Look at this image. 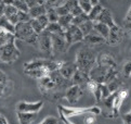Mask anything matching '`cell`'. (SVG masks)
Instances as JSON below:
<instances>
[{
    "label": "cell",
    "instance_id": "obj_8",
    "mask_svg": "<svg viewBox=\"0 0 131 124\" xmlns=\"http://www.w3.org/2000/svg\"><path fill=\"white\" fill-rule=\"evenodd\" d=\"M38 49L45 54H52V38L51 34L43 31L38 35Z\"/></svg>",
    "mask_w": 131,
    "mask_h": 124
},
{
    "label": "cell",
    "instance_id": "obj_17",
    "mask_svg": "<svg viewBox=\"0 0 131 124\" xmlns=\"http://www.w3.org/2000/svg\"><path fill=\"white\" fill-rule=\"evenodd\" d=\"M39 89L43 93H50L55 90V84L52 82V79L50 78V76H45L41 79H39Z\"/></svg>",
    "mask_w": 131,
    "mask_h": 124
},
{
    "label": "cell",
    "instance_id": "obj_29",
    "mask_svg": "<svg viewBox=\"0 0 131 124\" xmlns=\"http://www.w3.org/2000/svg\"><path fill=\"white\" fill-rule=\"evenodd\" d=\"M0 28H2V30H6L8 32L12 33L13 35H14V33H15V26L12 25L4 16L0 17Z\"/></svg>",
    "mask_w": 131,
    "mask_h": 124
},
{
    "label": "cell",
    "instance_id": "obj_33",
    "mask_svg": "<svg viewBox=\"0 0 131 124\" xmlns=\"http://www.w3.org/2000/svg\"><path fill=\"white\" fill-rule=\"evenodd\" d=\"M89 20V17H88V15L87 14H85V13H82V14H80V15H78V16H75V17H73V21H72V25H75V26H80L82 23H85L86 21H88Z\"/></svg>",
    "mask_w": 131,
    "mask_h": 124
},
{
    "label": "cell",
    "instance_id": "obj_42",
    "mask_svg": "<svg viewBox=\"0 0 131 124\" xmlns=\"http://www.w3.org/2000/svg\"><path fill=\"white\" fill-rule=\"evenodd\" d=\"M123 121L125 124H131V112L126 113L123 116Z\"/></svg>",
    "mask_w": 131,
    "mask_h": 124
},
{
    "label": "cell",
    "instance_id": "obj_26",
    "mask_svg": "<svg viewBox=\"0 0 131 124\" xmlns=\"http://www.w3.org/2000/svg\"><path fill=\"white\" fill-rule=\"evenodd\" d=\"M9 3L12 4L14 8H16L17 11L28 12V10H29V8L27 7L26 0H14V1H9Z\"/></svg>",
    "mask_w": 131,
    "mask_h": 124
},
{
    "label": "cell",
    "instance_id": "obj_6",
    "mask_svg": "<svg viewBox=\"0 0 131 124\" xmlns=\"http://www.w3.org/2000/svg\"><path fill=\"white\" fill-rule=\"evenodd\" d=\"M43 107V101H20L16 103V112H25V113H38Z\"/></svg>",
    "mask_w": 131,
    "mask_h": 124
},
{
    "label": "cell",
    "instance_id": "obj_19",
    "mask_svg": "<svg viewBox=\"0 0 131 124\" xmlns=\"http://www.w3.org/2000/svg\"><path fill=\"white\" fill-rule=\"evenodd\" d=\"M43 3H40V4H38V6H36L34 8H30L28 10V14L30 16V20H31V19H38L39 16L45 15V14L47 13Z\"/></svg>",
    "mask_w": 131,
    "mask_h": 124
},
{
    "label": "cell",
    "instance_id": "obj_9",
    "mask_svg": "<svg viewBox=\"0 0 131 124\" xmlns=\"http://www.w3.org/2000/svg\"><path fill=\"white\" fill-rule=\"evenodd\" d=\"M95 64L104 66V68H107V69H116V66H117L116 61L113 58V56L107 54V52H101V54L96 56Z\"/></svg>",
    "mask_w": 131,
    "mask_h": 124
},
{
    "label": "cell",
    "instance_id": "obj_10",
    "mask_svg": "<svg viewBox=\"0 0 131 124\" xmlns=\"http://www.w3.org/2000/svg\"><path fill=\"white\" fill-rule=\"evenodd\" d=\"M52 38V51L53 52H65L67 50L68 46L65 40L64 33L59 35H51Z\"/></svg>",
    "mask_w": 131,
    "mask_h": 124
},
{
    "label": "cell",
    "instance_id": "obj_2",
    "mask_svg": "<svg viewBox=\"0 0 131 124\" xmlns=\"http://www.w3.org/2000/svg\"><path fill=\"white\" fill-rule=\"evenodd\" d=\"M15 39H20L30 46L38 48V35L31 28L29 22L27 23H18L15 25Z\"/></svg>",
    "mask_w": 131,
    "mask_h": 124
},
{
    "label": "cell",
    "instance_id": "obj_23",
    "mask_svg": "<svg viewBox=\"0 0 131 124\" xmlns=\"http://www.w3.org/2000/svg\"><path fill=\"white\" fill-rule=\"evenodd\" d=\"M25 74H27V75L30 76V77H32V78H37L39 81L42 77H45V76H48L49 72L45 69V66H43V68H41V69H37V70H34V71H30V72H27Z\"/></svg>",
    "mask_w": 131,
    "mask_h": 124
},
{
    "label": "cell",
    "instance_id": "obj_47",
    "mask_svg": "<svg viewBox=\"0 0 131 124\" xmlns=\"http://www.w3.org/2000/svg\"><path fill=\"white\" fill-rule=\"evenodd\" d=\"M0 124H9L8 121H7V119L4 118L2 114H0Z\"/></svg>",
    "mask_w": 131,
    "mask_h": 124
},
{
    "label": "cell",
    "instance_id": "obj_1",
    "mask_svg": "<svg viewBox=\"0 0 131 124\" xmlns=\"http://www.w3.org/2000/svg\"><path fill=\"white\" fill-rule=\"evenodd\" d=\"M96 61V56L94 55L90 48H81L79 49L76 55V60H75V64H76L77 69L81 71L83 73L90 72V70L93 68Z\"/></svg>",
    "mask_w": 131,
    "mask_h": 124
},
{
    "label": "cell",
    "instance_id": "obj_15",
    "mask_svg": "<svg viewBox=\"0 0 131 124\" xmlns=\"http://www.w3.org/2000/svg\"><path fill=\"white\" fill-rule=\"evenodd\" d=\"M83 42L87 44L88 46L93 47V46H97V45H103L104 42H106V40L93 30L90 34H88L87 36L83 37Z\"/></svg>",
    "mask_w": 131,
    "mask_h": 124
},
{
    "label": "cell",
    "instance_id": "obj_40",
    "mask_svg": "<svg viewBox=\"0 0 131 124\" xmlns=\"http://www.w3.org/2000/svg\"><path fill=\"white\" fill-rule=\"evenodd\" d=\"M82 13H83V12H82V10L80 9V7L78 6V3L72 9V11H71V14H72V16H73V17L80 15V14H82Z\"/></svg>",
    "mask_w": 131,
    "mask_h": 124
},
{
    "label": "cell",
    "instance_id": "obj_22",
    "mask_svg": "<svg viewBox=\"0 0 131 124\" xmlns=\"http://www.w3.org/2000/svg\"><path fill=\"white\" fill-rule=\"evenodd\" d=\"M72 21H73V16L72 14H67V15H63V16H60L59 17V21H58V24L63 28V31L65 32L67 28L72 25Z\"/></svg>",
    "mask_w": 131,
    "mask_h": 124
},
{
    "label": "cell",
    "instance_id": "obj_36",
    "mask_svg": "<svg viewBox=\"0 0 131 124\" xmlns=\"http://www.w3.org/2000/svg\"><path fill=\"white\" fill-rule=\"evenodd\" d=\"M17 21L18 23H27L30 21V16L28 12H22V11H18L17 12Z\"/></svg>",
    "mask_w": 131,
    "mask_h": 124
},
{
    "label": "cell",
    "instance_id": "obj_18",
    "mask_svg": "<svg viewBox=\"0 0 131 124\" xmlns=\"http://www.w3.org/2000/svg\"><path fill=\"white\" fill-rule=\"evenodd\" d=\"M45 63H46V59H35L29 62H26V63H24V73L43 68Z\"/></svg>",
    "mask_w": 131,
    "mask_h": 124
},
{
    "label": "cell",
    "instance_id": "obj_20",
    "mask_svg": "<svg viewBox=\"0 0 131 124\" xmlns=\"http://www.w3.org/2000/svg\"><path fill=\"white\" fill-rule=\"evenodd\" d=\"M36 113H25V112H17V119L20 124H30L35 121Z\"/></svg>",
    "mask_w": 131,
    "mask_h": 124
},
{
    "label": "cell",
    "instance_id": "obj_48",
    "mask_svg": "<svg viewBox=\"0 0 131 124\" xmlns=\"http://www.w3.org/2000/svg\"><path fill=\"white\" fill-rule=\"evenodd\" d=\"M90 2L92 4V7H94V6H96V4L100 3V1H96V0H90Z\"/></svg>",
    "mask_w": 131,
    "mask_h": 124
},
{
    "label": "cell",
    "instance_id": "obj_38",
    "mask_svg": "<svg viewBox=\"0 0 131 124\" xmlns=\"http://www.w3.org/2000/svg\"><path fill=\"white\" fill-rule=\"evenodd\" d=\"M37 21L39 22V24H40V26L43 28V30H46L47 27H48V25H49V19H48V16H47V14H45V15H41V16H39L38 19H36Z\"/></svg>",
    "mask_w": 131,
    "mask_h": 124
},
{
    "label": "cell",
    "instance_id": "obj_31",
    "mask_svg": "<svg viewBox=\"0 0 131 124\" xmlns=\"http://www.w3.org/2000/svg\"><path fill=\"white\" fill-rule=\"evenodd\" d=\"M46 11H47L46 14H47V16H48L50 23H58L60 16L58 15L55 8H47V9H46Z\"/></svg>",
    "mask_w": 131,
    "mask_h": 124
},
{
    "label": "cell",
    "instance_id": "obj_24",
    "mask_svg": "<svg viewBox=\"0 0 131 124\" xmlns=\"http://www.w3.org/2000/svg\"><path fill=\"white\" fill-rule=\"evenodd\" d=\"M12 90H13V83L10 79L4 84H0V97L9 96Z\"/></svg>",
    "mask_w": 131,
    "mask_h": 124
},
{
    "label": "cell",
    "instance_id": "obj_41",
    "mask_svg": "<svg viewBox=\"0 0 131 124\" xmlns=\"http://www.w3.org/2000/svg\"><path fill=\"white\" fill-rule=\"evenodd\" d=\"M8 81H9V78H8L7 74L0 69V84H4V83H7Z\"/></svg>",
    "mask_w": 131,
    "mask_h": 124
},
{
    "label": "cell",
    "instance_id": "obj_37",
    "mask_svg": "<svg viewBox=\"0 0 131 124\" xmlns=\"http://www.w3.org/2000/svg\"><path fill=\"white\" fill-rule=\"evenodd\" d=\"M100 90H101V95H102V99L103 100L106 99L107 97H110L112 95L106 84H100Z\"/></svg>",
    "mask_w": 131,
    "mask_h": 124
},
{
    "label": "cell",
    "instance_id": "obj_46",
    "mask_svg": "<svg viewBox=\"0 0 131 124\" xmlns=\"http://www.w3.org/2000/svg\"><path fill=\"white\" fill-rule=\"evenodd\" d=\"M4 6H6V3H4V1H1V2H0V17H2V16H3Z\"/></svg>",
    "mask_w": 131,
    "mask_h": 124
},
{
    "label": "cell",
    "instance_id": "obj_16",
    "mask_svg": "<svg viewBox=\"0 0 131 124\" xmlns=\"http://www.w3.org/2000/svg\"><path fill=\"white\" fill-rule=\"evenodd\" d=\"M90 81V77H89V74L88 73H83L81 71L77 70V72L74 74V76L72 77L71 82H72V85H77V86H85L88 84V82Z\"/></svg>",
    "mask_w": 131,
    "mask_h": 124
},
{
    "label": "cell",
    "instance_id": "obj_43",
    "mask_svg": "<svg viewBox=\"0 0 131 124\" xmlns=\"http://www.w3.org/2000/svg\"><path fill=\"white\" fill-rule=\"evenodd\" d=\"M95 123V118L93 116H90V117H87L85 119V124H94Z\"/></svg>",
    "mask_w": 131,
    "mask_h": 124
},
{
    "label": "cell",
    "instance_id": "obj_39",
    "mask_svg": "<svg viewBox=\"0 0 131 124\" xmlns=\"http://www.w3.org/2000/svg\"><path fill=\"white\" fill-rule=\"evenodd\" d=\"M40 124H59V119L55 117H47Z\"/></svg>",
    "mask_w": 131,
    "mask_h": 124
},
{
    "label": "cell",
    "instance_id": "obj_12",
    "mask_svg": "<svg viewBox=\"0 0 131 124\" xmlns=\"http://www.w3.org/2000/svg\"><path fill=\"white\" fill-rule=\"evenodd\" d=\"M83 94V90L80 86H77V85H72L69 88L66 89L65 92V99L67 100L68 102L74 103V102H77L78 99L82 96Z\"/></svg>",
    "mask_w": 131,
    "mask_h": 124
},
{
    "label": "cell",
    "instance_id": "obj_28",
    "mask_svg": "<svg viewBox=\"0 0 131 124\" xmlns=\"http://www.w3.org/2000/svg\"><path fill=\"white\" fill-rule=\"evenodd\" d=\"M93 26H94V22L88 20V21H86L85 23H82V24L79 26V30L81 31L83 36H87L88 34H90V33L93 31Z\"/></svg>",
    "mask_w": 131,
    "mask_h": 124
},
{
    "label": "cell",
    "instance_id": "obj_11",
    "mask_svg": "<svg viewBox=\"0 0 131 124\" xmlns=\"http://www.w3.org/2000/svg\"><path fill=\"white\" fill-rule=\"evenodd\" d=\"M77 70L78 69H77L76 64H75V62H64L63 61L62 65H61L59 69V72L65 79L71 81L74 74L77 72Z\"/></svg>",
    "mask_w": 131,
    "mask_h": 124
},
{
    "label": "cell",
    "instance_id": "obj_34",
    "mask_svg": "<svg viewBox=\"0 0 131 124\" xmlns=\"http://www.w3.org/2000/svg\"><path fill=\"white\" fill-rule=\"evenodd\" d=\"M29 24H30V26H31V28L34 30V32L36 33L37 35H39V34H41L45 30L42 27L40 26V24H39V22L36 20V19H31V20L29 21Z\"/></svg>",
    "mask_w": 131,
    "mask_h": 124
},
{
    "label": "cell",
    "instance_id": "obj_35",
    "mask_svg": "<svg viewBox=\"0 0 131 124\" xmlns=\"http://www.w3.org/2000/svg\"><path fill=\"white\" fill-rule=\"evenodd\" d=\"M121 74L124 76H131V60H127L121 66Z\"/></svg>",
    "mask_w": 131,
    "mask_h": 124
},
{
    "label": "cell",
    "instance_id": "obj_14",
    "mask_svg": "<svg viewBox=\"0 0 131 124\" xmlns=\"http://www.w3.org/2000/svg\"><path fill=\"white\" fill-rule=\"evenodd\" d=\"M94 23H102V24L107 25L110 28H112L114 25H116V23L114 21V17H113V15H112L111 11L108 10V9H106V8H104L102 10V12L100 13V15L96 17V20L94 21Z\"/></svg>",
    "mask_w": 131,
    "mask_h": 124
},
{
    "label": "cell",
    "instance_id": "obj_4",
    "mask_svg": "<svg viewBox=\"0 0 131 124\" xmlns=\"http://www.w3.org/2000/svg\"><path fill=\"white\" fill-rule=\"evenodd\" d=\"M20 56L21 52L17 49L15 41L8 42V44L0 47V61L3 63L11 64L20 58Z\"/></svg>",
    "mask_w": 131,
    "mask_h": 124
},
{
    "label": "cell",
    "instance_id": "obj_30",
    "mask_svg": "<svg viewBox=\"0 0 131 124\" xmlns=\"http://www.w3.org/2000/svg\"><path fill=\"white\" fill-rule=\"evenodd\" d=\"M106 85H107V87H108L111 94H114L119 89L120 85H121V79L119 78V76H116L113 81H111V82L107 83Z\"/></svg>",
    "mask_w": 131,
    "mask_h": 124
},
{
    "label": "cell",
    "instance_id": "obj_45",
    "mask_svg": "<svg viewBox=\"0 0 131 124\" xmlns=\"http://www.w3.org/2000/svg\"><path fill=\"white\" fill-rule=\"evenodd\" d=\"M125 23H131V7L129 9L127 15H126V17H125Z\"/></svg>",
    "mask_w": 131,
    "mask_h": 124
},
{
    "label": "cell",
    "instance_id": "obj_25",
    "mask_svg": "<svg viewBox=\"0 0 131 124\" xmlns=\"http://www.w3.org/2000/svg\"><path fill=\"white\" fill-rule=\"evenodd\" d=\"M46 32H48L51 35H59V34H63L64 31L58 23H49L48 27L45 30Z\"/></svg>",
    "mask_w": 131,
    "mask_h": 124
},
{
    "label": "cell",
    "instance_id": "obj_44",
    "mask_svg": "<svg viewBox=\"0 0 131 124\" xmlns=\"http://www.w3.org/2000/svg\"><path fill=\"white\" fill-rule=\"evenodd\" d=\"M60 119H61V121H62L64 124H74V123H72L71 121H69V119L65 118L63 114H60Z\"/></svg>",
    "mask_w": 131,
    "mask_h": 124
},
{
    "label": "cell",
    "instance_id": "obj_32",
    "mask_svg": "<svg viewBox=\"0 0 131 124\" xmlns=\"http://www.w3.org/2000/svg\"><path fill=\"white\" fill-rule=\"evenodd\" d=\"M78 6L80 7V9L82 10V12L85 13V14H88L91 12V10H92V4H91V2L89 1V0H80V1H78Z\"/></svg>",
    "mask_w": 131,
    "mask_h": 124
},
{
    "label": "cell",
    "instance_id": "obj_3",
    "mask_svg": "<svg viewBox=\"0 0 131 124\" xmlns=\"http://www.w3.org/2000/svg\"><path fill=\"white\" fill-rule=\"evenodd\" d=\"M59 109V113L63 114L65 118H73L76 116H82V114H91V116H100L102 113L101 108L97 106H93V107H88V108H68V107H64L62 104L58 106Z\"/></svg>",
    "mask_w": 131,
    "mask_h": 124
},
{
    "label": "cell",
    "instance_id": "obj_5",
    "mask_svg": "<svg viewBox=\"0 0 131 124\" xmlns=\"http://www.w3.org/2000/svg\"><path fill=\"white\" fill-rule=\"evenodd\" d=\"M64 36H65V40L66 44L69 47L71 45L75 44V42H79V41H83V34L81 31L79 30L78 26L71 25L66 31L64 32Z\"/></svg>",
    "mask_w": 131,
    "mask_h": 124
},
{
    "label": "cell",
    "instance_id": "obj_7",
    "mask_svg": "<svg viewBox=\"0 0 131 124\" xmlns=\"http://www.w3.org/2000/svg\"><path fill=\"white\" fill-rule=\"evenodd\" d=\"M124 37H125V30L121 26H118L116 24L110 30V35L108 38L106 39V42L111 46H116L123 41Z\"/></svg>",
    "mask_w": 131,
    "mask_h": 124
},
{
    "label": "cell",
    "instance_id": "obj_13",
    "mask_svg": "<svg viewBox=\"0 0 131 124\" xmlns=\"http://www.w3.org/2000/svg\"><path fill=\"white\" fill-rule=\"evenodd\" d=\"M6 6H4V11H3V16L7 19V20L11 23L12 25H17L18 24V21H17V9L14 8L10 4L9 2H4Z\"/></svg>",
    "mask_w": 131,
    "mask_h": 124
},
{
    "label": "cell",
    "instance_id": "obj_27",
    "mask_svg": "<svg viewBox=\"0 0 131 124\" xmlns=\"http://www.w3.org/2000/svg\"><path fill=\"white\" fill-rule=\"evenodd\" d=\"M104 9V7L102 6L101 3H99V4H96V6H94L92 8V10H91V12L88 14V17H89V20L90 21H92V22H94L95 20H96V17L100 15V13L102 12V10Z\"/></svg>",
    "mask_w": 131,
    "mask_h": 124
},
{
    "label": "cell",
    "instance_id": "obj_21",
    "mask_svg": "<svg viewBox=\"0 0 131 124\" xmlns=\"http://www.w3.org/2000/svg\"><path fill=\"white\" fill-rule=\"evenodd\" d=\"M93 30H94L97 34L101 35L104 39L106 40L108 38V35H110V30L111 28L105 25V24H102V23H94V26H93Z\"/></svg>",
    "mask_w": 131,
    "mask_h": 124
}]
</instances>
